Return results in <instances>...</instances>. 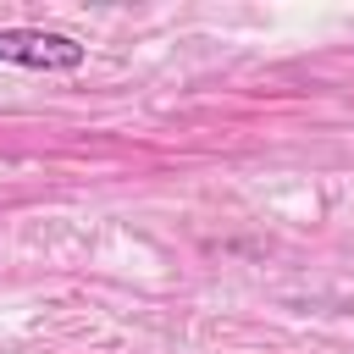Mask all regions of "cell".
Listing matches in <instances>:
<instances>
[{
  "mask_svg": "<svg viewBox=\"0 0 354 354\" xmlns=\"http://www.w3.org/2000/svg\"><path fill=\"white\" fill-rule=\"evenodd\" d=\"M83 44L72 33H50V28H0V61L6 66H28V72H77L83 66Z\"/></svg>",
  "mask_w": 354,
  "mask_h": 354,
  "instance_id": "obj_1",
  "label": "cell"
}]
</instances>
